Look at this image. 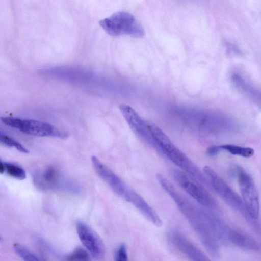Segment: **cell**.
Returning a JSON list of instances; mask_svg holds the SVG:
<instances>
[{
	"label": "cell",
	"instance_id": "9",
	"mask_svg": "<svg viewBox=\"0 0 261 261\" xmlns=\"http://www.w3.org/2000/svg\"><path fill=\"white\" fill-rule=\"evenodd\" d=\"M34 182L43 190H75V185L67 180L59 169L53 166L38 171L34 176Z\"/></svg>",
	"mask_w": 261,
	"mask_h": 261
},
{
	"label": "cell",
	"instance_id": "16",
	"mask_svg": "<svg viewBox=\"0 0 261 261\" xmlns=\"http://www.w3.org/2000/svg\"><path fill=\"white\" fill-rule=\"evenodd\" d=\"M221 151H225L229 153L243 158H251L254 154V150L249 147L241 146L233 144H223L219 145Z\"/></svg>",
	"mask_w": 261,
	"mask_h": 261
},
{
	"label": "cell",
	"instance_id": "4",
	"mask_svg": "<svg viewBox=\"0 0 261 261\" xmlns=\"http://www.w3.org/2000/svg\"><path fill=\"white\" fill-rule=\"evenodd\" d=\"M239 187L246 212L251 221L256 224L259 217V198L252 176L242 167L235 168Z\"/></svg>",
	"mask_w": 261,
	"mask_h": 261
},
{
	"label": "cell",
	"instance_id": "1",
	"mask_svg": "<svg viewBox=\"0 0 261 261\" xmlns=\"http://www.w3.org/2000/svg\"><path fill=\"white\" fill-rule=\"evenodd\" d=\"M153 147L162 153L171 162L201 184L207 181L199 168L172 141L159 126L147 121Z\"/></svg>",
	"mask_w": 261,
	"mask_h": 261
},
{
	"label": "cell",
	"instance_id": "12",
	"mask_svg": "<svg viewBox=\"0 0 261 261\" xmlns=\"http://www.w3.org/2000/svg\"><path fill=\"white\" fill-rule=\"evenodd\" d=\"M120 110L128 125L141 139L153 147V144L145 121L130 106L122 104Z\"/></svg>",
	"mask_w": 261,
	"mask_h": 261
},
{
	"label": "cell",
	"instance_id": "17",
	"mask_svg": "<svg viewBox=\"0 0 261 261\" xmlns=\"http://www.w3.org/2000/svg\"><path fill=\"white\" fill-rule=\"evenodd\" d=\"M5 172L12 177L19 180L24 179L26 177L25 170L20 166L13 163L4 162Z\"/></svg>",
	"mask_w": 261,
	"mask_h": 261
},
{
	"label": "cell",
	"instance_id": "10",
	"mask_svg": "<svg viewBox=\"0 0 261 261\" xmlns=\"http://www.w3.org/2000/svg\"><path fill=\"white\" fill-rule=\"evenodd\" d=\"M93 168L98 176L102 179L118 196L128 202L136 192L104 165L96 156H92Z\"/></svg>",
	"mask_w": 261,
	"mask_h": 261
},
{
	"label": "cell",
	"instance_id": "19",
	"mask_svg": "<svg viewBox=\"0 0 261 261\" xmlns=\"http://www.w3.org/2000/svg\"><path fill=\"white\" fill-rule=\"evenodd\" d=\"M62 261H90L87 250L79 247L63 258Z\"/></svg>",
	"mask_w": 261,
	"mask_h": 261
},
{
	"label": "cell",
	"instance_id": "11",
	"mask_svg": "<svg viewBox=\"0 0 261 261\" xmlns=\"http://www.w3.org/2000/svg\"><path fill=\"white\" fill-rule=\"evenodd\" d=\"M76 226L79 239L87 250L95 258L102 259L105 250L104 244L99 235L82 221L77 222Z\"/></svg>",
	"mask_w": 261,
	"mask_h": 261
},
{
	"label": "cell",
	"instance_id": "3",
	"mask_svg": "<svg viewBox=\"0 0 261 261\" xmlns=\"http://www.w3.org/2000/svg\"><path fill=\"white\" fill-rule=\"evenodd\" d=\"M100 26L111 36L127 35L136 38L144 36L143 28L131 13L120 11L99 21Z\"/></svg>",
	"mask_w": 261,
	"mask_h": 261
},
{
	"label": "cell",
	"instance_id": "23",
	"mask_svg": "<svg viewBox=\"0 0 261 261\" xmlns=\"http://www.w3.org/2000/svg\"><path fill=\"white\" fill-rule=\"evenodd\" d=\"M5 172V163L0 160V173L3 174Z\"/></svg>",
	"mask_w": 261,
	"mask_h": 261
},
{
	"label": "cell",
	"instance_id": "7",
	"mask_svg": "<svg viewBox=\"0 0 261 261\" xmlns=\"http://www.w3.org/2000/svg\"><path fill=\"white\" fill-rule=\"evenodd\" d=\"M177 111L188 123L203 130H218L220 128L218 126H222L220 124L226 126L230 122L225 116L207 110L179 107Z\"/></svg>",
	"mask_w": 261,
	"mask_h": 261
},
{
	"label": "cell",
	"instance_id": "14",
	"mask_svg": "<svg viewBox=\"0 0 261 261\" xmlns=\"http://www.w3.org/2000/svg\"><path fill=\"white\" fill-rule=\"evenodd\" d=\"M230 78L236 89L255 101H260L259 90L241 73L232 72Z\"/></svg>",
	"mask_w": 261,
	"mask_h": 261
},
{
	"label": "cell",
	"instance_id": "2",
	"mask_svg": "<svg viewBox=\"0 0 261 261\" xmlns=\"http://www.w3.org/2000/svg\"><path fill=\"white\" fill-rule=\"evenodd\" d=\"M175 203L205 249L214 256H219V244L212 228L214 216L199 208L184 196Z\"/></svg>",
	"mask_w": 261,
	"mask_h": 261
},
{
	"label": "cell",
	"instance_id": "24",
	"mask_svg": "<svg viewBox=\"0 0 261 261\" xmlns=\"http://www.w3.org/2000/svg\"><path fill=\"white\" fill-rule=\"evenodd\" d=\"M0 240H1V237H0Z\"/></svg>",
	"mask_w": 261,
	"mask_h": 261
},
{
	"label": "cell",
	"instance_id": "13",
	"mask_svg": "<svg viewBox=\"0 0 261 261\" xmlns=\"http://www.w3.org/2000/svg\"><path fill=\"white\" fill-rule=\"evenodd\" d=\"M168 237L171 243L190 261H211L201 250L179 232L171 231Z\"/></svg>",
	"mask_w": 261,
	"mask_h": 261
},
{
	"label": "cell",
	"instance_id": "22",
	"mask_svg": "<svg viewBox=\"0 0 261 261\" xmlns=\"http://www.w3.org/2000/svg\"><path fill=\"white\" fill-rule=\"evenodd\" d=\"M219 145H213L210 146L207 149L206 152L210 156H214L221 152Z\"/></svg>",
	"mask_w": 261,
	"mask_h": 261
},
{
	"label": "cell",
	"instance_id": "21",
	"mask_svg": "<svg viewBox=\"0 0 261 261\" xmlns=\"http://www.w3.org/2000/svg\"><path fill=\"white\" fill-rule=\"evenodd\" d=\"M114 261H128L127 248L124 244H121L116 249Z\"/></svg>",
	"mask_w": 261,
	"mask_h": 261
},
{
	"label": "cell",
	"instance_id": "18",
	"mask_svg": "<svg viewBox=\"0 0 261 261\" xmlns=\"http://www.w3.org/2000/svg\"><path fill=\"white\" fill-rule=\"evenodd\" d=\"M13 248L16 254L24 261H42L27 247L20 244H14Z\"/></svg>",
	"mask_w": 261,
	"mask_h": 261
},
{
	"label": "cell",
	"instance_id": "6",
	"mask_svg": "<svg viewBox=\"0 0 261 261\" xmlns=\"http://www.w3.org/2000/svg\"><path fill=\"white\" fill-rule=\"evenodd\" d=\"M1 120L10 127L32 136L61 139L66 138L68 136L67 132L49 123L39 120L11 117H1Z\"/></svg>",
	"mask_w": 261,
	"mask_h": 261
},
{
	"label": "cell",
	"instance_id": "15",
	"mask_svg": "<svg viewBox=\"0 0 261 261\" xmlns=\"http://www.w3.org/2000/svg\"><path fill=\"white\" fill-rule=\"evenodd\" d=\"M227 231L225 240L233 245L245 250L257 251L259 244L251 236L230 227Z\"/></svg>",
	"mask_w": 261,
	"mask_h": 261
},
{
	"label": "cell",
	"instance_id": "8",
	"mask_svg": "<svg viewBox=\"0 0 261 261\" xmlns=\"http://www.w3.org/2000/svg\"><path fill=\"white\" fill-rule=\"evenodd\" d=\"M172 175L177 185L198 203L206 207L215 206V201L201 184L180 170H173Z\"/></svg>",
	"mask_w": 261,
	"mask_h": 261
},
{
	"label": "cell",
	"instance_id": "5",
	"mask_svg": "<svg viewBox=\"0 0 261 261\" xmlns=\"http://www.w3.org/2000/svg\"><path fill=\"white\" fill-rule=\"evenodd\" d=\"M202 172L213 190L230 206L238 212L249 223L251 221L246 212L241 197L212 168L205 166Z\"/></svg>",
	"mask_w": 261,
	"mask_h": 261
},
{
	"label": "cell",
	"instance_id": "20",
	"mask_svg": "<svg viewBox=\"0 0 261 261\" xmlns=\"http://www.w3.org/2000/svg\"><path fill=\"white\" fill-rule=\"evenodd\" d=\"M0 142L10 147H14L20 152L28 153V150L17 141L0 131Z\"/></svg>",
	"mask_w": 261,
	"mask_h": 261
}]
</instances>
